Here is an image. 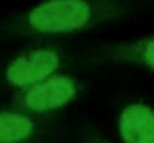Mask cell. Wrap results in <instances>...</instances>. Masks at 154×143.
<instances>
[{
    "mask_svg": "<svg viewBox=\"0 0 154 143\" xmlns=\"http://www.w3.org/2000/svg\"><path fill=\"white\" fill-rule=\"evenodd\" d=\"M124 143H154V109L143 103L126 106L119 117Z\"/></svg>",
    "mask_w": 154,
    "mask_h": 143,
    "instance_id": "5",
    "label": "cell"
},
{
    "mask_svg": "<svg viewBox=\"0 0 154 143\" xmlns=\"http://www.w3.org/2000/svg\"><path fill=\"white\" fill-rule=\"evenodd\" d=\"M61 54L54 49L41 48L19 56L7 70V79L18 87L35 84L52 75L61 66Z\"/></svg>",
    "mask_w": 154,
    "mask_h": 143,
    "instance_id": "4",
    "label": "cell"
},
{
    "mask_svg": "<svg viewBox=\"0 0 154 143\" xmlns=\"http://www.w3.org/2000/svg\"><path fill=\"white\" fill-rule=\"evenodd\" d=\"M122 0H48L32 8L28 24L41 35H71L113 23L130 13Z\"/></svg>",
    "mask_w": 154,
    "mask_h": 143,
    "instance_id": "1",
    "label": "cell"
},
{
    "mask_svg": "<svg viewBox=\"0 0 154 143\" xmlns=\"http://www.w3.org/2000/svg\"><path fill=\"white\" fill-rule=\"evenodd\" d=\"M91 137L88 139L89 141V143H107V142H105V139H100L99 137H97V135H95V133H93V135H90Z\"/></svg>",
    "mask_w": 154,
    "mask_h": 143,
    "instance_id": "7",
    "label": "cell"
},
{
    "mask_svg": "<svg viewBox=\"0 0 154 143\" xmlns=\"http://www.w3.org/2000/svg\"><path fill=\"white\" fill-rule=\"evenodd\" d=\"M88 61L134 65L154 72V35L100 46L89 52Z\"/></svg>",
    "mask_w": 154,
    "mask_h": 143,
    "instance_id": "3",
    "label": "cell"
},
{
    "mask_svg": "<svg viewBox=\"0 0 154 143\" xmlns=\"http://www.w3.org/2000/svg\"><path fill=\"white\" fill-rule=\"evenodd\" d=\"M34 123L25 115L0 113V143H19L34 133Z\"/></svg>",
    "mask_w": 154,
    "mask_h": 143,
    "instance_id": "6",
    "label": "cell"
},
{
    "mask_svg": "<svg viewBox=\"0 0 154 143\" xmlns=\"http://www.w3.org/2000/svg\"><path fill=\"white\" fill-rule=\"evenodd\" d=\"M81 84L67 75H52L28 89L24 105L32 112L43 113L61 108L76 99Z\"/></svg>",
    "mask_w": 154,
    "mask_h": 143,
    "instance_id": "2",
    "label": "cell"
}]
</instances>
